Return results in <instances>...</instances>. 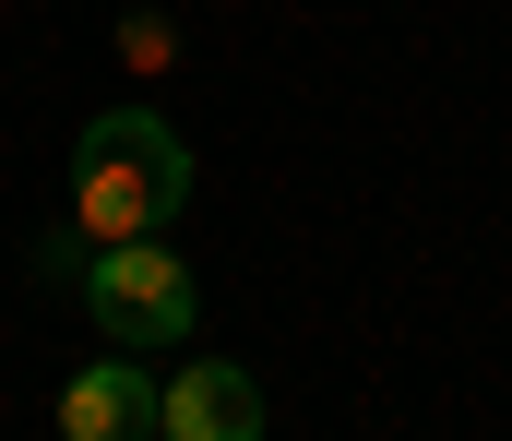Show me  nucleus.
I'll use <instances>...</instances> for the list:
<instances>
[{
  "label": "nucleus",
  "mask_w": 512,
  "mask_h": 441,
  "mask_svg": "<svg viewBox=\"0 0 512 441\" xmlns=\"http://www.w3.org/2000/svg\"><path fill=\"white\" fill-rule=\"evenodd\" d=\"M179 203H191V132H167L155 108H108L72 132V227L96 251L179 227Z\"/></svg>",
  "instance_id": "nucleus-1"
},
{
  "label": "nucleus",
  "mask_w": 512,
  "mask_h": 441,
  "mask_svg": "<svg viewBox=\"0 0 512 441\" xmlns=\"http://www.w3.org/2000/svg\"><path fill=\"white\" fill-rule=\"evenodd\" d=\"M84 310L108 322V346H191V322H203V287H191V263L167 251V239H108V251H84Z\"/></svg>",
  "instance_id": "nucleus-2"
},
{
  "label": "nucleus",
  "mask_w": 512,
  "mask_h": 441,
  "mask_svg": "<svg viewBox=\"0 0 512 441\" xmlns=\"http://www.w3.org/2000/svg\"><path fill=\"white\" fill-rule=\"evenodd\" d=\"M155 441H262V382L239 358H191L179 382H155Z\"/></svg>",
  "instance_id": "nucleus-3"
},
{
  "label": "nucleus",
  "mask_w": 512,
  "mask_h": 441,
  "mask_svg": "<svg viewBox=\"0 0 512 441\" xmlns=\"http://www.w3.org/2000/svg\"><path fill=\"white\" fill-rule=\"evenodd\" d=\"M60 441H155V382L131 370V346L60 382Z\"/></svg>",
  "instance_id": "nucleus-4"
}]
</instances>
